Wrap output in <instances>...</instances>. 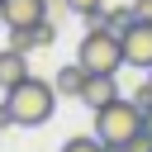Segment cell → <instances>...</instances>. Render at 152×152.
<instances>
[{
    "instance_id": "cell-1",
    "label": "cell",
    "mask_w": 152,
    "mask_h": 152,
    "mask_svg": "<svg viewBox=\"0 0 152 152\" xmlns=\"http://www.w3.org/2000/svg\"><path fill=\"white\" fill-rule=\"evenodd\" d=\"M5 100H10V109H14V124L19 128H38V124H48L52 119V109H57V86L52 81H38L33 71L19 81V86H10L5 90Z\"/></svg>"
},
{
    "instance_id": "cell-2",
    "label": "cell",
    "mask_w": 152,
    "mask_h": 152,
    "mask_svg": "<svg viewBox=\"0 0 152 152\" xmlns=\"http://www.w3.org/2000/svg\"><path fill=\"white\" fill-rule=\"evenodd\" d=\"M76 62L86 71L119 76V66H124V33H114L109 24H86V38L76 43Z\"/></svg>"
},
{
    "instance_id": "cell-3",
    "label": "cell",
    "mask_w": 152,
    "mask_h": 152,
    "mask_svg": "<svg viewBox=\"0 0 152 152\" xmlns=\"http://www.w3.org/2000/svg\"><path fill=\"white\" fill-rule=\"evenodd\" d=\"M133 133H142V104H138V100H124V95H119V100H109L104 109H95V138H100L104 147L119 152Z\"/></svg>"
},
{
    "instance_id": "cell-4",
    "label": "cell",
    "mask_w": 152,
    "mask_h": 152,
    "mask_svg": "<svg viewBox=\"0 0 152 152\" xmlns=\"http://www.w3.org/2000/svg\"><path fill=\"white\" fill-rule=\"evenodd\" d=\"M124 66H133V71L152 66V19H133L124 28Z\"/></svg>"
},
{
    "instance_id": "cell-5",
    "label": "cell",
    "mask_w": 152,
    "mask_h": 152,
    "mask_svg": "<svg viewBox=\"0 0 152 152\" xmlns=\"http://www.w3.org/2000/svg\"><path fill=\"white\" fill-rule=\"evenodd\" d=\"M48 0H0V24L5 28H33L48 19Z\"/></svg>"
},
{
    "instance_id": "cell-6",
    "label": "cell",
    "mask_w": 152,
    "mask_h": 152,
    "mask_svg": "<svg viewBox=\"0 0 152 152\" xmlns=\"http://www.w3.org/2000/svg\"><path fill=\"white\" fill-rule=\"evenodd\" d=\"M109 100H119V81H114L109 71H90V76H86V86H81V104L104 109Z\"/></svg>"
},
{
    "instance_id": "cell-7",
    "label": "cell",
    "mask_w": 152,
    "mask_h": 152,
    "mask_svg": "<svg viewBox=\"0 0 152 152\" xmlns=\"http://www.w3.org/2000/svg\"><path fill=\"white\" fill-rule=\"evenodd\" d=\"M24 76H28V52H19V48H0V90L19 86Z\"/></svg>"
},
{
    "instance_id": "cell-8",
    "label": "cell",
    "mask_w": 152,
    "mask_h": 152,
    "mask_svg": "<svg viewBox=\"0 0 152 152\" xmlns=\"http://www.w3.org/2000/svg\"><path fill=\"white\" fill-rule=\"evenodd\" d=\"M86 66L81 62H66V66H57V76H52V86H57V95L62 100H81V86H86Z\"/></svg>"
},
{
    "instance_id": "cell-9",
    "label": "cell",
    "mask_w": 152,
    "mask_h": 152,
    "mask_svg": "<svg viewBox=\"0 0 152 152\" xmlns=\"http://www.w3.org/2000/svg\"><path fill=\"white\" fill-rule=\"evenodd\" d=\"M66 10H71V14H81L86 24H100V14H104V0H66Z\"/></svg>"
},
{
    "instance_id": "cell-10",
    "label": "cell",
    "mask_w": 152,
    "mask_h": 152,
    "mask_svg": "<svg viewBox=\"0 0 152 152\" xmlns=\"http://www.w3.org/2000/svg\"><path fill=\"white\" fill-rule=\"evenodd\" d=\"M62 152H114V147H104L95 133H81V138H66V142H62Z\"/></svg>"
},
{
    "instance_id": "cell-11",
    "label": "cell",
    "mask_w": 152,
    "mask_h": 152,
    "mask_svg": "<svg viewBox=\"0 0 152 152\" xmlns=\"http://www.w3.org/2000/svg\"><path fill=\"white\" fill-rule=\"evenodd\" d=\"M133 19H138V14H133V5H128V10H109V5H104V14H100V24H109L114 33H124Z\"/></svg>"
},
{
    "instance_id": "cell-12",
    "label": "cell",
    "mask_w": 152,
    "mask_h": 152,
    "mask_svg": "<svg viewBox=\"0 0 152 152\" xmlns=\"http://www.w3.org/2000/svg\"><path fill=\"white\" fill-rule=\"evenodd\" d=\"M10 33V48H19V52H33L38 43H33V28H5Z\"/></svg>"
},
{
    "instance_id": "cell-13",
    "label": "cell",
    "mask_w": 152,
    "mask_h": 152,
    "mask_svg": "<svg viewBox=\"0 0 152 152\" xmlns=\"http://www.w3.org/2000/svg\"><path fill=\"white\" fill-rule=\"evenodd\" d=\"M52 38H57V24H52V19H43V24H33V43H38V48H48Z\"/></svg>"
},
{
    "instance_id": "cell-14",
    "label": "cell",
    "mask_w": 152,
    "mask_h": 152,
    "mask_svg": "<svg viewBox=\"0 0 152 152\" xmlns=\"http://www.w3.org/2000/svg\"><path fill=\"white\" fill-rule=\"evenodd\" d=\"M119 152H152V133H147V128H142V133H133Z\"/></svg>"
},
{
    "instance_id": "cell-15",
    "label": "cell",
    "mask_w": 152,
    "mask_h": 152,
    "mask_svg": "<svg viewBox=\"0 0 152 152\" xmlns=\"http://www.w3.org/2000/svg\"><path fill=\"white\" fill-rule=\"evenodd\" d=\"M133 100L147 109V104H152V86H147V81H138V86H133Z\"/></svg>"
},
{
    "instance_id": "cell-16",
    "label": "cell",
    "mask_w": 152,
    "mask_h": 152,
    "mask_svg": "<svg viewBox=\"0 0 152 152\" xmlns=\"http://www.w3.org/2000/svg\"><path fill=\"white\" fill-rule=\"evenodd\" d=\"M5 128H19V124H14V109H10V100H0V133H5Z\"/></svg>"
},
{
    "instance_id": "cell-17",
    "label": "cell",
    "mask_w": 152,
    "mask_h": 152,
    "mask_svg": "<svg viewBox=\"0 0 152 152\" xmlns=\"http://www.w3.org/2000/svg\"><path fill=\"white\" fill-rule=\"evenodd\" d=\"M133 14L138 19H152V0H133Z\"/></svg>"
},
{
    "instance_id": "cell-18",
    "label": "cell",
    "mask_w": 152,
    "mask_h": 152,
    "mask_svg": "<svg viewBox=\"0 0 152 152\" xmlns=\"http://www.w3.org/2000/svg\"><path fill=\"white\" fill-rule=\"evenodd\" d=\"M142 128H147V133H152V104H147V109H142Z\"/></svg>"
},
{
    "instance_id": "cell-19",
    "label": "cell",
    "mask_w": 152,
    "mask_h": 152,
    "mask_svg": "<svg viewBox=\"0 0 152 152\" xmlns=\"http://www.w3.org/2000/svg\"><path fill=\"white\" fill-rule=\"evenodd\" d=\"M48 5H62V10H66V0H48Z\"/></svg>"
},
{
    "instance_id": "cell-20",
    "label": "cell",
    "mask_w": 152,
    "mask_h": 152,
    "mask_svg": "<svg viewBox=\"0 0 152 152\" xmlns=\"http://www.w3.org/2000/svg\"><path fill=\"white\" fill-rule=\"evenodd\" d=\"M147 86H152V66H147Z\"/></svg>"
},
{
    "instance_id": "cell-21",
    "label": "cell",
    "mask_w": 152,
    "mask_h": 152,
    "mask_svg": "<svg viewBox=\"0 0 152 152\" xmlns=\"http://www.w3.org/2000/svg\"><path fill=\"white\" fill-rule=\"evenodd\" d=\"M0 28H5V24H0Z\"/></svg>"
}]
</instances>
